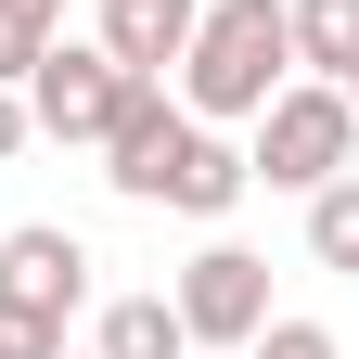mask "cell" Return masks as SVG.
Returning a JSON list of instances; mask_svg holds the SVG:
<instances>
[{
	"instance_id": "cell-1",
	"label": "cell",
	"mask_w": 359,
	"mask_h": 359,
	"mask_svg": "<svg viewBox=\"0 0 359 359\" xmlns=\"http://www.w3.org/2000/svg\"><path fill=\"white\" fill-rule=\"evenodd\" d=\"M283 77H295V26H283V0H205V13H193V39H180V103H193L205 128L257 116Z\"/></svg>"
},
{
	"instance_id": "cell-2",
	"label": "cell",
	"mask_w": 359,
	"mask_h": 359,
	"mask_svg": "<svg viewBox=\"0 0 359 359\" xmlns=\"http://www.w3.org/2000/svg\"><path fill=\"white\" fill-rule=\"evenodd\" d=\"M90 308V244L26 218L0 231V359H65V321Z\"/></svg>"
},
{
	"instance_id": "cell-3",
	"label": "cell",
	"mask_w": 359,
	"mask_h": 359,
	"mask_svg": "<svg viewBox=\"0 0 359 359\" xmlns=\"http://www.w3.org/2000/svg\"><path fill=\"white\" fill-rule=\"evenodd\" d=\"M244 128H257V142H244V167L269 180V193H321L334 167H359V103H346L334 77H283Z\"/></svg>"
},
{
	"instance_id": "cell-4",
	"label": "cell",
	"mask_w": 359,
	"mask_h": 359,
	"mask_svg": "<svg viewBox=\"0 0 359 359\" xmlns=\"http://www.w3.org/2000/svg\"><path fill=\"white\" fill-rule=\"evenodd\" d=\"M13 90H26V128H52V142H103V128H116L128 65L103 52V39H65V26H52V52H39Z\"/></svg>"
},
{
	"instance_id": "cell-5",
	"label": "cell",
	"mask_w": 359,
	"mask_h": 359,
	"mask_svg": "<svg viewBox=\"0 0 359 359\" xmlns=\"http://www.w3.org/2000/svg\"><path fill=\"white\" fill-rule=\"evenodd\" d=\"M167 308H180L193 346H244V334L269 321V257H257V244H205V257L167 283Z\"/></svg>"
},
{
	"instance_id": "cell-6",
	"label": "cell",
	"mask_w": 359,
	"mask_h": 359,
	"mask_svg": "<svg viewBox=\"0 0 359 359\" xmlns=\"http://www.w3.org/2000/svg\"><path fill=\"white\" fill-rule=\"evenodd\" d=\"M180 142H193V103H167V77H128L116 90V128H103V180L128 205H154L167 167H180Z\"/></svg>"
},
{
	"instance_id": "cell-7",
	"label": "cell",
	"mask_w": 359,
	"mask_h": 359,
	"mask_svg": "<svg viewBox=\"0 0 359 359\" xmlns=\"http://www.w3.org/2000/svg\"><path fill=\"white\" fill-rule=\"evenodd\" d=\"M193 13H205V0H103V26H90V39H103L128 77H167L180 39H193Z\"/></svg>"
},
{
	"instance_id": "cell-8",
	"label": "cell",
	"mask_w": 359,
	"mask_h": 359,
	"mask_svg": "<svg viewBox=\"0 0 359 359\" xmlns=\"http://www.w3.org/2000/svg\"><path fill=\"white\" fill-rule=\"evenodd\" d=\"M244 193H257V167H244V154L193 116V142H180V167H167V193H154V205H180V218H231Z\"/></svg>"
},
{
	"instance_id": "cell-9",
	"label": "cell",
	"mask_w": 359,
	"mask_h": 359,
	"mask_svg": "<svg viewBox=\"0 0 359 359\" xmlns=\"http://www.w3.org/2000/svg\"><path fill=\"white\" fill-rule=\"evenodd\" d=\"M90 359H193V334H180V308H167V295H116V308H103V334H90Z\"/></svg>"
},
{
	"instance_id": "cell-10",
	"label": "cell",
	"mask_w": 359,
	"mask_h": 359,
	"mask_svg": "<svg viewBox=\"0 0 359 359\" xmlns=\"http://www.w3.org/2000/svg\"><path fill=\"white\" fill-rule=\"evenodd\" d=\"M283 26H295V65L308 77H346L359 65V0H283Z\"/></svg>"
},
{
	"instance_id": "cell-11",
	"label": "cell",
	"mask_w": 359,
	"mask_h": 359,
	"mask_svg": "<svg viewBox=\"0 0 359 359\" xmlns=\"http://www.w3.org/2000/svg\"><path fill=\"white\" fill-rule=\"evenodd\" d=\"M308 257H321V269H359V167H334L321 193H308Z\"/></svg>"
},
{
	"instance_id": "cell-12",
	"label": "cell",
	"mask_w": 359,
	"mask_h": 359,
	"mask_svg": "<svg viewBox=\"0 0 359 359\" xmlns=\"http://www.w3.org/2000/svg\"><path fill=\"white\" fill-rule=\"evenodd\" d=\"M244 359H346V346H334L321 321H257V334H244Z\"/></svg>"
},
{
	"instance_id": "cell-13",
	"label": "cell",
	"mask_w": 359,
	"mask_h": 359,
	"mask_svg": "<svg viewBox=\"0 0 359 359\" xmlns=\"http://www.w3.org/2000/svg\"><path fill=\"white\" fill-rule=\"evenodd\" d=\"M39 52H52V26H39V13H13V0H0V90H13Z\"/></svg>"
},
{
	"instance_id": "cell-14",
	"label": "cell",
	"mask_w": 359,
	"mask_h": 359,
	"mask_svg": "<svg viewBox=\"0 0 359 359\" xmlns=\"http://www.w3.org/2000/svg\"><path fill=\"white\" fill-rule=\"evenodd\" d=\"M26 142H39V128H26V90H0V167H13Z\"/></svg>"
},
{
	"instance_id": "cell-15",
	"label": "cell",
	"mask_w": 359,
	"mask_h": 359,
	"mask_svg": "<svg viewBox=\"0 0 359 359\" xmlns=\"http://www.w3.org/2000/svg\"><path fill=\"white\" fill-rule=\"evenodd\" d=\"M13 13H39V26H65V0H13Z\"/></svg>"
},
{
	"instance_id": "cell-16",
	"label": "cell",
	"mask_w": 359,
	"mask_h": 359,
	"mask_svg": "<svg viewBox=\"0 0 359 359\" xmlns=\"http://www.w3.org/2000/svg\"><path fill=\"white\" fill-rule=\"evenodd\" d=\"M334 90H346V103H359V65H346V77H334Z\"/></svg>"
}]
</instances>
